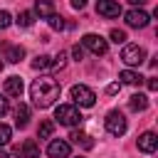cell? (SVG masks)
Listing matches in <instances>:
<instances>
[{
    "label": "cell",
    "mask_w": 158,
    "mask_h": 158,
    "mask_svg": "<svg viewBox=\"0 0 158 158\" xmlns=\"http://www.w3.org/2000/svg\"><path fill=\"white\" fill-rule=\"evenodd\" d=\"M47 67H52V57H47V54H37V57L32 59V69H47Z\"/></svg>",
    "instance_id": "ac0fdd59"
},
{
    "label": "cell",
    "mask_w": 158,
    "mask_h": 158,
    "mask_svg": "<svg viewBox=\"0 0 158 158\" xmlns=\"http://www.w3.org/2000/svg\"><path fill=\"white\" fill-rule=\"evenodd\" d=\"M69 138H72L74 143H79V141H81V143H84V148H91V146H94V141H91L86 133H81V131H72V136H69Z\"/></svg>",
    "instance_id": "d6986e66"
},
{
    "label": "cell",
    "mask_w": 158,
    "mask_h": 158,
    "mask_svg": "<svg viewBox=\"0 0 158 158\" xmlns=\"http://www.w3.org/2000/svg\"><path fill=\"white\" fill-rule=\"evenodd\" d=\"M128 2H131V5H138V7H141V5H146L148 0H128Z\"/></svg>",
    "instance_id": "1f68e13d"
},
{
    "label": "cell",
    "mask_w": 158,
    "mask_h": 158,
    "mask_svg": "<svg viewBox=\"0 0 158 158\" xmlns=\"http://www.w3.org/2000/svg\"><path fill=\"white\" fill-rule=\"evenodd\" d=\"M35 12H37L40 17H52V15H54L52 0H37V2H35Z\"/></svg>",
    "instance_id": "5bb4252c"
},
{
    "label": "cell",
    "mask_w": 158,
    "mask_h": 158,
    "mask_svg": "<svg viewBox=\"0 0 158 158\" xmlns=\"http://www.w3.org/2000/svg\"><path fill=\"white\" fill-rule=\"evenodd\" d=\"M10 136H12V128H10V126H5V123H0V146L10 143Z\"/></svg>",
    "instance_id": "7402d4cb"
},
{
    "label": "cell",
    "mask_w": 158,
    "mask_h": 158,
    "mask_svg": "<svg viewBox=\"0 0 158 158\" xmlns=\"http://www.w3.org/2000/svg\"><path fill=\"white\" fill-rule=\"evenodd\" d=\"M72 7L74 10H84L86 7V0H72Z\"/></svg>",
    "instance_id": "f1b7e54d"
},
{
    "label": "cell",
    "mask_w": 158,
    "mask_h": 158,
    "mask_svg": "<svg viewBox=\"0 0 158 158\" xmlns=\"http://www.w3.org/2000/svg\"><path fill=\"white\" fill-rule=\"evenodd\" d=\"M79 158H84V156H79Z\"/></svg>",
    "instance_id": "e575fe53"
},
{
    "label": "cell",
    "mask_w": 158,
    "mask_h": 158,
    "mask_svg": "<svg viewBox=\"0 0 158 158\" xmlns=\"http://www.w3.org/2000/svg\"><path fill=\"white\" fill-rule=\"evenodd\" d=\"M10 27V12L7 10H0V30Z\"/></svg>",
    "instance_id": "484cf974"
},
{
    "label": "cell",
    "mask_w": 158,
    "mask_h": 158,
    "mask_svg": "<svg viewBox=\"0 0 158 158\" xmlns=\"http://www.w3.org/2000/svg\"><path fill=\"white\" fill-rule=\"evenodd\" d=\"M52 131H54V123H52V121H42L40 128H37V136H40V138H49Z\"/></svg>",
    "instance_id": "ffe728a7"
},
{
    "label": "cell",
    "mask_w": 158,
    "mask_h": 158,
    "mask_svg": "<svg viewBox=\"0 0 158 158\" xmlns=\"http://www.w3.org/2000/svg\"><path fill=\"white\" fill-rule=\"evenodd\" d=\"M54 118H57V123H62V126H79L84 116L79 114V109H77L74 104H59V106L54 109Z\"/></svg>",
    "instance_id": "7a4b0ae2"
},
{
    "label": "cell",
    "mask_w": 158,
    "mask_h": 158,
    "mask_svg": "<svg viewBox=\"0 0 158 158\" xmlns=\"http://www.w3.org/2000/svg\"><path fill=\"white\" fill-rule=\"evenodd\" d=\"M47 20H49V27H52V30H64V17L52 15V17H47Z\"/></svg>",
    "instance_id": "603a6c76"
},
{
    "label": "cell",
    "mask_w": 158,
    "mask_h": 158,
    "mask_svg": "<svg viewBox=\"0 0 158 158\" xmlns=\"http://www.w3.org/2000/svg\"><path fill=\"white\" fill-rule=\"evenodd\" d=\"M72 54H74V59H77V62H79V59H84V47H81V44H74Z\"/></svg>",
    "instance_id": "83f0119b"
},
{
    "label": "cell",
    "mask_w": 158,
    "mask_h": 158,
    "mask_svg": "<svg viewBox=\"0 0 158 158\" xmlns=\"http://www.w3.org/2000/svg\"><path fill=\"white\" fill-rule=\"evenodd\" d=\"M81 47L89 49V52H94V54H106V49H109L106 40L101 35H94V32H89V35L81 37Z\"/></svg>",
    "instance_id": "5b68a950"
},
{
    "label": "cell",
    "mask_w": 158,
    "mask_h": 158,
    "mask_svg": "<svg viewBox=\"0 0 158 158\" xmlns=\"http://www.w3.org/2000/svg\"><path fill=\"white\" fill-rule=\"evenodd\" d=\"M118 89H121V84H109V86H106V94H116Z\"/></svg>",
    "instance_id": "f546056e"
},
{
    "label": "cell",
    "mask_w": 158,
    "mask_h": 158,
    "mask_svg": "<svg viewBox=\"0 0 158 158\" xmlns=\"http://www.w3.org/2000/svg\"><path fill=\"white\" fill-rule=\"evenodd\" d=\"M96 12L101 15V17H118L121 15V5H118V0H96Z\"/></svg>",
    "instance_id": "52a82bcc"
},
{
    "label": "cell",
    "mask_w": 158,
    "mask_h": 158,
    "mask_svg": "<svg viewBox=\"0 0 158 158\" xmlns=\"http://www.w3.org/2000/svg\"><path fill=\"white\" fill-rule=\"evenodd\" d=\"M0 158H10V156H7V153H5V151H0Z\"/></svg>",
    "instance_id": "d6a6232c"
},
{
    "label": "cell",
    "mask_w": 158,
    "mask_h": 158,
    "mask_svg": "<svg viewBox=\"0 0 158 158\" xmlns=\"http://www.w3.org/2000/svg\"><path fill=\"white\" fill-rule=\"evenodd\" d=\"M52 67H57V69H64V67H67V54H64V52H59V54L54 57Z\"/></svg>",
    "instance_id": "d4e9b609"
},
{
    "label": "cell",
    "mask_w": 158,
    "mask_h": 158,
    "mask_svg": "<svg viewBox=\"0 0 158 158\" xmlns=\"http://www.w3.org/2000/svg\"><path fill=\"white\" fill-rule=\"evenodd\" d=\"M69 153H72V148H69L67 141L54 138V141L47 146V156H49V158H69Z\"/></svg>",
    "instance_id": "ba28073f"
},
{
    "label": "cell",
    "mask_w": 158,
    "mask_h": 158,
    "mask_svg": "<svg viewBox=\"0 0 158 158\" xmlns=\"http://www.w3.org/2000/svg\"><path fill=\"white\" fill-rule=\"evenodd\" d=\"M32 22H35V12H27V10H25V12L17 15V25H20V27H30Z\"/></svg>",
    "instance_id": "44dd1931"
},
{
    "label": "cell",
    "mask_w": 158,
    "mask_h": 158,
    "mask_svg": "<svg viewBox=\"0 0 158 158\" xmlns=\"http://www.w3.org/2000/svg\"><path fill=\"white\" fill-rule=\"evenodd\" d=\"M109 37H111V42H116V44H123V42H126V32H123V30H111Z\"/></svg>",
    "instance_id": "cb8c5ba5"
},
{
    "label": "cell",
    "mask_w": 158,
    "mask_h": 158,
    "mask_svg": "<svg viewBox=\"0 0 158 158\" xmlns=\"http://www.w3.org/2000/svg\"><path fill=\"white\" fill-rule=\"evenodd\" d=\"M0 72H2V59H0Z\"/></svg>",
    "instance_id": "836d02e7"
},
{
    "label": "cell",
    "mask_w": 158,
    "mask_h": 158,
    "mask_svg": "<svg viewBox=\"0 0 158 158\" xmlns=\"http://www.w3.org/2000/svg\"><path fill=\"white\" fill-rule=\"evenodd\" d=\"M118 79H121L123 84H131V86H136V84L143 81V77H141L138 72H133V69H123V72L118 74Z\"/></svg>",
    "instance_id": "9a60e30c"
},
{
    "label": "cell",
    "mask_w": 158,
    "mask_h": 158,
    "mask_svg": "<svg viewBox=\"0 0 158 158\" xmlns=\"http://www.w3.org/2000/svg\"><path fill=\"white\" fill-rule=\"evenodd\" d=\"M22 57H25V49H22L20 44H17V47H7V54H5V59H7V62L17 64V62H20Z\"/></svg>",
    "instance_id": "e0dca14e"
},
{
    "label": "cell",
    "mask_w": 158,
    "mask_h": 158,
    "mask_svg": "<svg viewBox=\"0 0 158 158\" xmlns=\"http://www.w3.org/2000/svg\"><path fill=\"white\" fill-rule=\"evenodd\" d=\"M27 121H30V106H27V104H20V106L15 109V126H17V128H25Z\"/></svg>",
    "instance_id": "4fadbf2b"
},
{
    "label": "cell",
    "mask_w": 158,
    "mask_h": 158,
    "mask_svg": "<svg viewBox=\"0 0 158 158\" xmlns=\"http://www.w3.org/2000/svg\"><path fill=\"white\" fill-rule=\"evenodd\" d=\"M128 106H131L133 111H146V109H148V96H146V94H133V96L128 99Z\"/></svg>",
    "instance_id": "2e32d148"
},
{
    "label": "cell",
    "mask_w": 158,
    "mask_h": 158,
    "mask_svg": "<svg viewBox=\"0 0 158 158\" xmlns=\"http://www.w3.org/2000/svg\"><path fill=\"white\" fill-rule=\"evenodd\" d=\"M148 89H151V91H156V89H158V81H156V79H153V77H151V79H148Z\"/></svg>",
    "instance_id": "4dcf8cb0"
},
{
    "label": "cell",
    "mask_w": 158,
    "mask_h": 158,
    "mask_svg": "<svg viewBox=\"0 0 158 158\" xmlns=\"http://www.w3.org/2000/svg\"><path fill=\"white\" fill-rule=\"evenodd\" d=\"M104 123H106V131L111 136H123L126 133V116L121 111H109Z\"/></svg>",
    "instance_id": "277c9868"
},
{
    "label": "cell",
    "mask_w": 158,
    "mask_h": 158,
    "mask_svg": "<svg viewBox=\"0 0 158 158\" xmlns=\"http://www.w3.org/2000/svg\"><path fill=\"white\" fill-rule=\"evenodd\" d=\"M15 151H17L20 158H40V146H37L35 138H27V141H25L22 146H17Z\"/></svg>",
    "instance_id": "8fae6325"
},
{
    "label": "cell",
    "mask_w": 158,
    "mask_h": 158,
    "mask_svg": "<svg viewBox=\"0 0 158 158\" xmlns=\"http://www.w3.org/2000/svg\"><path fill=\"white\" fill-rule=\"evenodd\" d=\"M69 96H72V101L74 104H79V106H94V101H96V94L89 89V86H84V84H74L72 89H69Z\"/></svg>",
    "instance_id": "3957f363"
},
{
    "label": "cell",
    "mask_w": 158,
    "mask_h": 158,
    "mask_svg": "<svg viewBox=\"0 0 158 158\" xmlns=\"http://www.w3.org/2000/svg\"><path fill=\"white\" fill-rule=\"evenodd\" d=\"M30 96H32L35 106L47 109V106H52V104L59 99V84H57L52 77H40V79L32 81V86H30Z\"/></svg>",
    "instance_id": "6da1fadb"
},
{
    "label": "cell",
    "mask_w": 158,
    "mask_h": 158,
    "mask_svg": "<svg viewBox=\"0 0 158 158\" xmlns=\"http://www.w3.org/2000/svg\"><path fill=\"white\" fill-rule=\"evenodd\" d=\"M7 111H10V104H7V99H5L2 94H0V118H2V116H5Z\"/></svg>",
    "instance_id": "4316f807"
},
{
    "label": "cell",
    "mask_w": 158,
    "mask_h": 158,
    "mask_svg": "<svg viewBox=\"0 0 158 158\" xmlns=\"http://www.w3.org/2000/svg\"><path fill=\"white\" fill-rule=\"evenodd\" d=\"M148 20H151V17H148V12H143V10H136V7H133V10L126 12V25H128V27H146Z\"/></svg>",
    "instance_id": "9c48e42d"
},
{
    "label": "cell",
    "mask_w": 158,
    "mask_h": 158,
    "mask_svg": "<svg viewBox=\"0 0 158 158\" xmlns=\"http://www.w3.org/2000/svg\"><path fill=\"white\" fill-rule=\"evenodd\" d=\"M156 148H158V136H156L153 131L141 133V138H138V151H143V153H153Z\"/></svg>",
    "instance_id": "30bf717a"
},
{
    "label": "cell",
    "mask_w": 158,
    "mask_h": 158,
    "mask_svg": "<svg viewBox=\"0 0 158 158\" xmlns=\"http://www.w3.org/2000/svg\"><path fill=\"white\" fill-rule=\"evenodd\" d=\"M121 59H123L128 67H138V64H143V59H146V49L138 47V44H126L123 52H121Z\"/></svg>",
    "instance_id": "8992f818"
},
{
    "label": "cell",
    "mask_w": 158,
    "mask_h": 158,
    "mask_svg": "<svg viewBox=\"0 0 158 158\" xmlns=\"http://www.w3.org/2000/svg\"><path fill=\"white\" fill-rule=\"evenodd\" d=\"M5 94L7 96H22V79L20 77H7L5 79Z\"/></svg>",
    "instance_id": "7c38bea8"
}]
</instances>
